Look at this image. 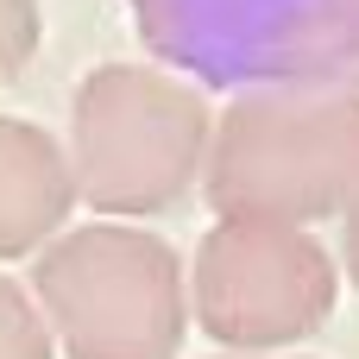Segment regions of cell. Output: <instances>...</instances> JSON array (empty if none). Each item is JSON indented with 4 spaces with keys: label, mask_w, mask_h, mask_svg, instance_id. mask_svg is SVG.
Segmentation results:
<instances>
[{
    "label": "cell",
    "mask_w": 359,
    "mask_h": 359,
    "mask_svg": "<svg viewBox=\"0 0 359 359\" xmlns=\"http://www.w3.org/2000/svg\"><path fill=\"white\" fill-rule=\"evenodd\" d=\"M76 208V177L69 151L32 126L0 114V259H32L44 252Z\"/></svg>",
    "instance_id": "8992f818"
},
{
    "label": "cell",
    "mask_w": 359,
    "mask_h": 359,
    "mask_svg": "<svg viewBox=\"0 0 359 359\" xmlns=\"http://www.w3.org/2000/svg\"><path fill=\"white\" fill-rule=\"evenodd\" d=\"M227 359H259V353H227Z\"/></svg>",
    "instance_id": "30bf717a"
},
{
    "label": "cell",
    "mask_w": 359,
    "mask_h": 359,
    "mask_svg": "<svg viewBox=\"0 0 359 359\" xmlns=\"http://www.w3.org/2000/svg\"><path fill=\"white\" fill-rule=\"evenodd\" d=\"M208 202L221 221L309 227L359 202V88H246L208 139Z\"/></svg>",
    "instance_id": "6da1fadb"
},
{
    "label": "cell",
    "mask_w": 359,
    "mask_h": 359,
    "mask_svg": "<svg viewBox=\"0 0 359 359\" xmlns=\"http://www.w3.org/2000/svg\"><path fill=\"white\" fill-rule=\"evenodd\" d=\"M347 278L359 284V202L347 208Z\"/></svg>",
    "instance_id": "9c48e42d"
},
{
    "label": "cell",
    "mask_w": 359,
    "mask_h": 359,
    "mask_svg": "<svg viewBox=\"0 0 359 359\" xmlns=\"http://www.w3.org/2000/svg\"><path fill=\"white\" fill-rule=\"evenodd\" d=\"M215 114L189 82L139 63H107L76 88L69 107V177L76 196L114 221L164 215L208 170Z\"/></svg>",
    "instance_id": "3957f363"
},
{
    "label": "cell",
    "mask_w": 359,
    "mask_h": 359,
    "mask_svg": "<svg viewBox=\"0 0 359 359\" xmlns=\"http://www.w3.org/2000/svg\"><path fill=\"white\" fill-rule=\"evenodd\" d=\"M32 303L63 359H177L189 328L183 259L126 221L57 233L32 265Z\"/></svg>",
    "instance_id": "7a4b0ae2"
},
{
    "label": "cell",
    "mask_w": 359,
    "mask_h": 359,
    "mask_svg": "<svg viewBox=\"0 0 359 359\" xmlns=\"http://www.w3.org/2000/svg\"><path fill=\"white\" fill-rule=\"evenodd\" d=\"M133 19L164 63L240 95L359 69V0H133Z\"/></svg>",
    "instance_id": "277c9868"
},
{
    "label": "cell",
    "mask_w": 359,
    "mask_h": 359,
    "mask_svg": "<svg viewBox=\"0 0 359 359\" xmlns=\"http://www.w3.org/2000/svg\"><path fill=\"white\" fill-rule=\"evenodd\" d=\"M341 297V271L309 227L215 221L196 246L189 309L202 334L233 353H278L309 341Z\"/></svg>",
    "instance_id": "5b68a950"
},
{
    "label": "cell",
    "mask_w": 359,
    "mask_h": 359,
    "mask_svg": "<svg viewBox=\"0 0 359 359\" xmlns=\"http://www.w3.org/2000/svg\"><path fill=\"white\" fill-rule=\"evenodd\" d=\"M0 359H57V341L44 328V309L13 278H0Z\"/></svg>",
    "instance_id": "52a82bcc"
},
{
    "label": "cell",
    "mask_w": 359,
    "mask_h": 359,
    "mask_svg": "<svg viewBox=\"0 0 359 359\" xmlns=\"http://www.w3.org/2000/svg\"><path fill=\"white\" fill-rule=\"evenodd\" d=\"M38 38H44L38 0H0V82H13L38 57Z\"/></svg>",
    "instance_id": "ba28073f"
}]
</instances>
